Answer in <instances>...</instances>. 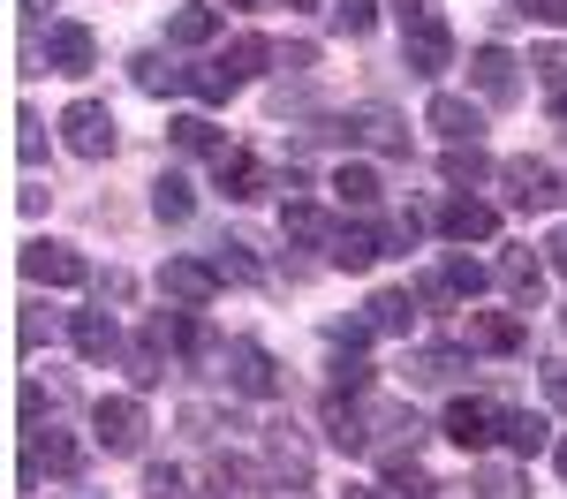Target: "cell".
<instances>
[{"label":"cell","mask_w":567,"mask_h":499,"mask_svg":"<svg viewBox=\"0 0 567 499\" xmlns=\"http://www.w3.org/2000/svg\"><path fill=\"white\" fill-rule=\"evenodd\" d=\"M553 122H560V129H567V91H553Z\"/></svg>","instance_id":"cell-52"},{"label":"cell","mask_w":567,"mask_h":499,"mask_svg":"<svg viewBox=\"0 0 567 499\" xmlns=\"http://www.w3.org/2000/svg\"><path fill=\"white\" fill-rule=\"evenodd\" d=\"M499 189H507L515 212H553V205H560V175H553L545 159H507V167H499Z\"/></svg>","instance_id":"cell-5"},{"label":"cell","mask_w":567,"mask_h":499,"mask_svg":"<svg viewBox=\"0 0 567 499\" xmlns=\"http://www.w3.org/2000/svg\"><path fill=\"white\" fill-rule=\"evenodd\" d=\"M523 15H537V23H567V0H523Z\"/></svg>","instance_id":"cell-49"},{"label":"cell","mask_w":567,"mask_h":499,"mask_svg":"<svg viewBox=\"0 0 567 499\" xmlns=\"http://www.w3.org/2000/svg\"><path fill=\"white\" fill-rule=\"evenodd\" d=\"M333 197H341L349 212H371V205H379V175H371V167H341V175H333Z\"/></svg>","instance_id":"cell-35"},{"label":"cell","mask_w":567,"mask_h":499,"mask_svg":"<svg viewBox=\"0 0 567 499\" xmlns=\"http://www.w3.org/2000/svg\"><path fill=\"white\" fill-rule=\"evenodd\" d=\"M167 136H175L182 152H227V144H219V129L205 122V114H182V122H167Z\"/></svg>","instance_id":"cell-37"},{"label":"cell","mask_w":567,"mask_h":499,"mask_svg":"<svg viewBox=\"0 0 567 499\" xmlns=\"http://www.w3.org/2000/svg\"><path fill=\"white\" fill-rule=\"evenodd\" d=\"M409 378L416 386H454L462 378V349H416L409 356Z\"/></svg>","instance_id":"cell-30"},{"label":"cell","mask_w":567,"mask_h":499,"mask_svg":"<svg viewBox=\"0 0 567 499\" xmlns=\"http://www.w3.org/2000/svg\"><path fill=\"white\" fill-rule=\"evenodd\" d=\"M349 136H355V144H371V152H409V122H401L393 106H355Z\"/></svg>","instance_id":"cell-20"},{"label":"cell","mask_w":567,"mask_h":499,"mask_svg":"<svg viewBox=\"0 0 567 499\" xmlns=\"http://www.w3.org/2000/svg\"><path fill=\"white\" fill-rule=\"evenodd\" d=\"M545 394L567 408V363H545Z\"/></svg>","instance_id":"cell-50"},{"label":"cell","mask_w":567,"mask_h":499,"mask_svg":"<svg viewBox=\"0 0 567 499\" xmlns=\"http://www.w3.org/2000/svg\"><path fill=\"white\" fill-rule=\"evenodd\" d=\"M446 439L462 454H484L499 439V402H484V394H462V402L446 408Z\"/></svg>","instance_id":"cell-8"},{"label":"cell","mask_w":567,"mask_h":499,"mask_svg":"<svg viewBox=\"0 0 567 499\" xmlns=\"http://www.w3.org/2000/svg\"><path fill=\"white\" fill-rule=\"evenodd\" d=\"M439 175H446L454 189H462V181H484V175H499V167L484 159V144H446V159H439Z\"/></svg>","instance_id":"cell-32"},{"label":"cell","mask_w":567,"mask_h":499,"mask_svg":"<svg viewBox=\"0 0 567 499\" xmlns=\"http://www.w3.org/2000/svg\"><path fill=\"white\" fill-rule=\"evenodd\" d=\"M91 432H99V447L106 454H144V402H130V394H106V402L91 408Z\"/></svg>","instance_id":"cell-3"},{"label":"cell","mask_w":567,"mask_h":499,"mask_svg":"<svg viewBox=\"0 0 567 499\" xmlns=\"http://www.w3.org/2000/svg\"><path fill=\"white\" fill-rule=\"evenodd\" d=\"M39 341H53V311H23V349H39Z\"/></svg>","instance_id":"cell-47"},{"label":"cell","mask_w":567,"mask_h":499,"mask_svg":"<svg viewBox=\"0 0 567 499\" xmlns=\"http://www.w3.org/2000/svg\"><path fill=\"white\" fill-rule=\"evenodd\" d=\"M159 288L175 295L182 311H205V303H213V295L227 288V280H219V266H213V258H167V266H159Z\"/></svg>","instance_id":"cell-7"},{"label":"cell","mask_w":567,"mask_h":499,"mask_svg":"<svg viewBox=\"0 0 567 499\" xmlns=\"http://www.w3.org/2000/svg\"><path fill=\"white\" fill-rule=\"evenodd\" d=\"M61 144H69L76 159H114L122 129H114V114H106L99 98H76V106L61 114Z\"/></svg>","instance_id":"cell-2"},{"label":"cell","mask_w":567,"mask_h":499,"mask_svg":"<svg viewBox=\"0 0 567 499\" xmlns=\"http://www.w3.org/2000/svg\"><path fill=\"white\" fill-rule=\"evenodd\" d=\"M545 266H553V272H567V227L553 235V242H545Z\"/></svg>","instance_id":"cell-51"},{"label":"cell","mask_w":567,"mask_h":499,"mask_svg":"<svg viewBox=\"0 0 567 499\" xmlns=\"http://www.w3.org/2000/svg\"><path fill=\"white\" fill-rule=\"evenodd\" d=\"M280 235H288V242H333L326 212H318V205H303V197H288V205H280Z\"/></svg>","instance_id":"cell-29"},{"label":"cell","mask_w":567,"mask_h":499,"mask_svg":"<svg viewBox=\"0 0 567 499\" xmlns=\"http://www.w3.org/2000/svg\"><path fill=\"white\" fill-rule=\"evenodd\" d=\"M379 250H386V242H379L371 227H333V242H326V258H333L341 272H371V266H379Z\"/></svg>","instance_id":"cell-24"},{"label":"cell","mask_w":567,"mask_h":499,"mask_svg":"<svg viewBox=\"0 0 567 499\" xmlns=\"http://www.w3.org/2000/svg\"><path fill=\"white\" fill-rule=\"evenodd\" d=\"M386 492H409V499H432L439 485H432V477H424V469H416V461H409V454H386Z\"/></svg>","instance_id":"cell-36"},{"label":"cell","mask_w":567,"mask_h":499,"mask_svg":"<svg viewBox=\"0 0 567 499\" xmlns=\"http://www.w3.org/2000/svg\"><path fill=\"white\" fill-rule=\"evenodd\" d=\"M326 371H333V394H371V363L363 356H333Z\"/></svg>","instance_id":"cell-43"},{"label":"cell","mask_w":567,"mask_h":499,"mask_svg":"<svg viewBox=\"0 0 567 499\" xmlns=\"http://www.w3.org/2000/svg\"><path fill=\"white\" fill-rule=\"evenodd\" d=\"M363 432H371V447H386V454H401V447L424 439V424H416V408H409V402H371V408H363Z\"/></svg>","instance_id":"cell-13"},{"label":"cell","mask_w":567,"mask_h":499,"mask_svg":"<svg viewBox=\"0 0 567 499\" xmlns=\"http://www.w3.org/2000/svg\"><path fill=\"white\" fill-rule=\"evenodd\" d=\"M84 469V447L69 439V432H31V454H23V485H39V477H76Z\"/></svg>","instance_id":"cell-10"},{"label":"cell","mask_w":567,"mask_h":499,"mask_svg":"<svg viewBox=\"0 0 567 499\" xmlns=\"http://www.w3.org/2000/svg\"><path fill=\"white\" fill-rule=\"evenodd\" d=\"M235 84H243V76H235V69H219V61H197V69H189V91H197L205 106H227Z\"/></svg>","instance_id":"cell-34"},{"label":"cell","mask_w":567,"mask_h":499,"mask_svg":"<svg viewBox=\"0 0 567 499\" xmlns=\"http://www.w3.org/2000/svg\"><path fill=\"white\" fill-rule=\"evenodd\" d=\"M424 122H432L446 144H477L484 136V106H470V98H454V91H439L432 106H424Z\"/></svg>","instance_id":"cell-15"},{"label":"cell","mask_w":567,"mask_h":499,"mask_svg":"<svg viewBox=\"0 0 567 499\" xmlns=\"http://www.w3.org/2000/svg\"><path fill=\"white\" fill-rule=\"evenodd\" d=\"M130 378H136V386H159V378H167V349L136 341V349H130Z\"/></svg>","instance_id":"cell-42"},{"label":"cell","mask_w":567,"mask_h":499,"mask_svg":"<svg viewBox=\"0 0 567 499\" xmlns=\"http://www.w3.org/2000/svg\"><path fill=\"white\" fill-rule=\"evenodd\" d=\"M182 432L189 439H219V432H235V416H219L213 402H182Z\"/></svg>","instance_id":"cell-38"},{"label":"cell","mask_w":567,"mask_h":499,"mask_svg":"<svg viewBox=\"0 0 567 499\" xmlns=\"http://www.w3.org/2000/svg\"><path fill=\"white\" fill-rule=\"evenodd\" d=\"M265 61H272V45H265V39H235L227 53H219V69H235V76H258Z\"/></svg>","instance_id":"cell-40"},{"label":"cell","mask_w":567,"mask_h":499,"mask_svg":"<svg viewBox=\"0 0 567 499\" xmlns=\"http://www.w3.org/2000/svg\"><path fill=\"white\" fill-rule=\"evenodd\" d=\"M16 152H23V159H39V152H45V136H39V114H31V106L16 114Z\"/></svg>","instance_id":"cell-46"},{"label":"cell","mask_w":567,"mask_h":499,"mask_svg":"<svg viewBox=\"0 0 567 499\" xmlns=\"http://www.w3.org/2000/svg\"><path fill=\"white\" fill-rule=\"evenodd\" d=\"M213 266H219V280H243V288H258V280H265L258 250H250L243 235H227V242H213Z\"/></svg>","instance_id":"cell-26"},{"label":"cell","mask_w":567,"mask_h":499,"mask_svg":"<svg viewBox=\"0 0 567 499\" xmlns=\"http://www.w3.org/2000/svg\"><path fill=\"white\" fill-rule=\"evenodd\" d=\"M553 461H560V477H567V439H560V447H553Z\"/></svg>","instance_id":"cell-54"},{"label":"cell","mask_w":567,"mask_h":499,"mask_svg":"<svg viewBox=\"0 0 567 499\" xmlns=\"http://www.w3.org/2000/svg\"><path fill=\"white\" fill-rule=\"evenodd\" d=\"M484 280H492V272H484L477 258H446V266H439L432 280L416 288V295H424V303H439V295H454V303H477V295H484Z\"/></svg>","instance_id":"cell-18"},{"label":"cell","mask_w":567,"mask_h":499,"mask_svg":"<svg viewBox=\"0 0 567 499\" xmlns=\"http://www.w3.org/2000/svg\"><path fill=\"white\" fill-rule=\"evenodd\" d=\"M23 280H39V288H84L91 266L76 242H31L23 250Z\"/></svg>","instance_id":"cell-6"},{"label":"cell","mask_w":567,"mask_h":499,"mask_svg":"<svg viewBox=\"0 0 567 499\" xmlns=\"http://www.w3.org/2000/svg\"><path fill=\"white\" fill-rule=\"evenodd\" d=\"M499 439H507V454H545L553 447V416H537V408H499Z\"/></svg>","instance_id":"cell-22"},{"label":"cell","mask_w":567,"mask_h":499,"mask_svg":"<svg viewBox=\"0 0 567 499\" xmlns=\"http://www.w3.org/2000/svg\"><path fill=\"white\" fill-rule=\"evenodd\" d=\"M219 31V8H205V0H182L175 15H167V39L175 45H205Z\"/></svg>","instance_id":"cell-27"},{"label":"cell","mask_w":567,"mask_h":499,"mask_svg":"<svg viewBox=\"0 0 567 499\" xmlns=\"http://www.w3.org/2000/svg\"><path fill=\"white\" fill-rule=\"evenodd\" d=\"M470 84H477L484 106H515V91H523L515 53H507V45H477V53H470Z\"/></svg>","instance_id":"cell-9"},{"label":"cell","mask_w":567,"mask_h":499,"mask_svg":"<svg viewBox=\"0 0 567 499\" xmlns=\"http://www.w3.org/2000/svg\"><path fill=\"white\" fill-rule=\"evenodd\" d=\"M99 295H106V303H130L136 280H130V272H106V280H99Z\"/></svg>","instance_id":"cell-48"},{"label":"cell","mask_w":567,"mask_h":499,"mask_svg":"<svg viewBox=\"0 0 567 499\" xmlns=\"http://www.w3.org/2000/svg\"><path fill=\"white\" fill-rule=\"evenodd\" d=\"M326 432H333V447H341V454H363V447H371V432H363V408H349L341 394L326 402Z\"/></svg>","instance_id":"cell-31"},{"label":"cell","mask_w":567,"mask_h":499,"mask_svg":"<svg viewBox=\"0 0 567 499\" xmlns=\"http://www.w3.org/2000/svg\"><path fill=\"white\" fill-rule=\"evenodd\" d=\"M363 318H371V333H416V295L409 288H379L363 303Z\"/></svg>","instance_id":"cell-25"},{"label":"cell","mask_w":567,"mask_h":499,"mask_svg":"<svg viewBox=\"0 0 567 499\" xmlns=\"http://www.w3.org/2000/svg\"><path fill=\"white\" fill-rule=\"evenodd\" d=\"M439 227H446L454 242H492V235H499V212H492L484 197H446V205H439Z\"/></svg>","instance_id":"cell-16"},{"label":"cell","mask_w":567,"mask_h":499,"mask_svg":"<svg viewBox=\"0 0 567 499\" xmlns=\"http://www.w3.org/2000/svg\"><path fill=\"white\" fill-rule=\"evenodd\" d=\"M265 461H272V477H280V485H296V492L310 485V439L288 424V416H280V424H265Z\"/></svg>","instance_id":"cell-11"},{"label":"cell","mask_w":567,"mask_h":499,"mask_svg":"<svg viewBox=\"0 0 567 499\" xmlns=\"http://www.w3.org/2000/svg\"><path fill=\"white\" fill-rule=\"evenodd\" d=\"M462 341L484 349V356H515V349H523V318L515 311H470L462 318Z\"/></svg>","instance_id":"cell-14"},{"label":"cell","mask_w":567,"mask_h":499,"mask_svg":"<svg viewBox=\"0 0 567 499\" xmlns=\"http://www.w3.org/2000/svg\"><path fill=\"white\" fill-rule=\"evenodd\" d=\"M477 492L484 499H523V477H515L507 461H484V469H477Z\"/></svg>","instance_id":"cell-41"},{"label":"cell","mask_w":567,"mask_h":499,"mask_svg":"<svg viewBox=\"0 0 567 499\" xmlns=\"http://www.w3.org/2000/svg\"><path fill=\"white\" fill-rule=\"evenodd\" d=\"M144 499H189V492H182V469H175V461H152V469H144Z\"/></svg>","instance_id":"cell-45"},{"label":"cell","mask_w":567,"mask_h":499,"mask_svg":"<svg viewBox=\"0 0 567 499\" xmlns=\"http://www.w3.org/2000/svg\"><path fill=\"white\" fill-rule=\"evenodd\" d=\"M499 288L515 295V311H537V295H545V258H537V250H499Z\"/></svg>","instance_id":"cell-17"},{"label":"cell","mask_w":567,"mask_h":499,"mask_svg":"<svg viewBox=\"0 0 567 499\" xmlns=\"http://www.w3.org/2000/svg\"><path fill=\"white\" fill-rule=\"evenodd\" d=\"M227 8H265V0H227Z\"/></svg>","instance_id":"cell-55"},{"label":"cell","mask_w":567,"mask_h":499,"mask_svg":"<svg viewBox=\"0 0 567 499\" xmlns=\"http://www.w3.org/2000/svg\"><path fill=\"white\" fill-rule=\"evenodd\" d=\"M393 15H401V69L409 76H446V61H454V31H446V15H439L432 0H393Z\"/></svg>","instance_id":"cell-1"},{"label":"cell","mask_w":567,"mask_h":499,"mask_svg":"<svg viewBox=\"0 0 567 499\" xmlns=\"http://www.w3.org/2000/svg\"><path fill=\"white\" fill-rule=\"evenodd\" d=\"M529 69H537V84L567 91V45H537V53H529Z\"/></svg>","instance_id":"cell-44"},{"label":"cell","mask_w":567,"mask_h":499,"mask_svg":"<svg viewBox=\"0 0 567 499\" xmlns=\"http://www.w3.org/2000/svg\"><path fill=\"white\" fill-rule=\"evenodd\" d=\"M213 175H219V189H227V197H258L265 181V167H258V152H243V144H227V152H213Z\"/></svg>","instance_id":"cell-21"},{"label":"cell","mask_w":567,"mask_h":499,"mask_svg":"<svg viewBox=\"0 0 567 499\" xmlns=\"http://www.w3.org/2000/svg\"><path fill=\"white\" fill-rule=\"evenodd\" d=\"M69 341H76V356H84V363H114V356H122V325H114L106 311H76V318H69Z\"/></svg>","instance_id":"cell-19"},{"label":"cell","mask_w":567,"mask_h":499,"mask_svg":"<svg viewBox=\"0 0 567 499\" xmlns=\"http://www.w3.org/2000/svg\"><path fill=\"white\" fill-rule=\"evenodd\" d=\"M288 8H318V0H288Z\"/></svg>","instance_id":"cell-56"},{"label":"cell","mask_w":567,"mask_h":499,"mask_svg":"<svg viewBox=\"0 0 567 499\" xmlns=\"http://www.w3.org/2000/svg\"><path fill=\"white\" fill-rule=\"evenodd\" d=\"M152 212H159L167 227H182L189 212H197V197H189V181H182V175H159V181H152Z\"/></svg>","instance_id":"cell-33"},{"label":"cell","mask_w":567,"mask_h":499,"mask_svg":"<svg viewBox=\"0 0 567 499\" xmlns=\"http://www.w3.org/2000/svg\"><path fill=\"white\" fill-rule=\"evenodd\" d=\"M91 61H99V39L84 23H45V69L53 76H91Z\"/></svg>","instance_id":"cell-12"},{"label":"cell","mask_w":567,"mask_h":499,"mask_svg":"<svg viewBox=\"0 0 567 499\" xmlns=\"http://www.w3.org/2000/svg\"><path fill=\"white\" fill-rule=\"evenodd\" d=\"M205 492H213V499H272L258 469H250V461H227V454L205 469Z\"/></svg>","instance_id":"cell-23"},{"label":"cell","mask_w":567,"mask_h":499,"mask_svg":"<svg viewBox=\"0 0 567 499\" xmlns=\"http://www.w3.org/2000/svg\"><path fill=\"white\" fill-rule=\"evenodd\" d=\"M219 363H227V386H235V394H250V402H272V394H280V363L265 356L258 341H227Z\"/></svg>","instance_id":"cell-4"},{"label":"cell","mask_w":567,"mask_h":499,"mask_svg":"<svg viewBox=\"0 0 567 499\" xmlns=\"http://www.w3.org/2000/svg\"><path fill=\"white\" fill-rule=\"evenodd\" d=\"M130 76H136V91H152V98H167V91H189V69H167V53H136Z\"/></svg>","instance_id":"cell-28"},{"label":"cell","mask_w":567,"mask_h":499,"mask_svg":"<svg viewBox=\"0 0 567 499\" xmlns=\"http://www.w3.org/2000/svg\"><path fill=\"white\" fill-rule=\"evenodd\" d=\"M371 23H379V0H333V31L371 39Z\"/></svg>","instance_id":"cell-39"},{"label":"cell","mask_w":567,"mask_h":499,"mask_svg":"<svg viewBox=\"0 0 567 499\" xmlns=\"http://www.w3.org/2000/svg\"><path fill=\"white\" fill-rule=\"evenodd\" d=\"M341 499H379V492H371V485H349V492H341Z\"/></svg>","instance_id":"cell-53"}]
</instances>
